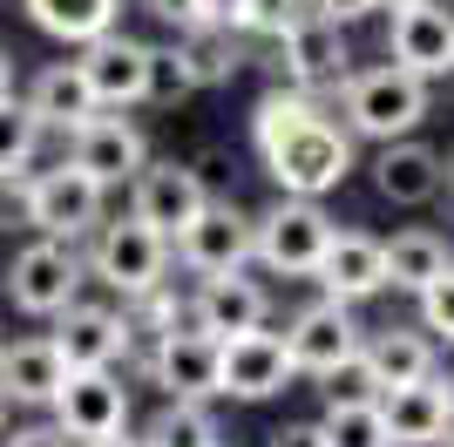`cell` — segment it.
I'll list each match as a JSON object with an SVG mask.
<instances>
[{
  "instance_id": "obj_21",
  "label": "cell",
  "mask_w": 454,
  "mask_h": 447,
  "mask_svg": "<svg viewBox=\"0 0 454 447\" xmlns=\"http://www.w3.org/2000/svg\"><path fill=\"white\" fill-rule=\"evenodd\" d=\"M61 380H68V366H61L55 339H0V400L7 407H48L61 393Z\"/></svg>"
},
{
  "instance_id": "obj_45",
  "label": "cell",
  "mask_w": 454,
  "mask_h": 447,
  "mask_svg": "<svg viewBox=\"0 0 454 447\" xmlns=\"http://www.w3.org/2000/svg\"><path fill=\"white\" fill-rule=\"evenodd\" d=\"M217 447H224V441H217Z\"/></svg>"
},
{
  "instance_id": "obj_43",
  "label": "cell",
  "mask_w": 454,
  "mask_h": 447,
  "mask_svg": "<svg viewBox=\"0 0 454 447\" xmlns=\"http://www.w3.org/2000/svg\"><path fill=\"white\" fill-rule=\"evenodd\" d=\"M0 434H7V400H0Z\"/></svg>"
},
{
  "instance_id": "obj_14",
  "label": "cell",
  "mask_w": 454,
  "mask_h": 447,
  "mask_svg": "<svg viewBox=\"0 0 454 447\" xmlns=\"http://www.w3.org/2000/svg\"><path fill=\"white\" fill-rule=\"evenodd\" d=\"M55 353H61V366L68 372H82V366H115V359L136 346V333H129V312H115V305H68V312H55Z\"/></svg>"
},
{
  "instance_id": "obj_28",
  "label": "cell",
  "mask_w": 454,
  "mask_h": 447,
  "mask_svg": "<svg viewBox=\"0 0 454 447\" xmlns=\"http://www.w3.org/2000/svg\"><path fill=\"white\" fill-rule=\"evenodd\" d=\"M143 441L150 447H217L224 434H217V420H210L204 400H163Z\"/></svg>"
},
{
  "instance_id": "obj_20",
  "label": "cell",
  "mask_w": 454,
  "mask_h": 447,
  "mask_svg": "<svg viewBox=\"0 0 454 447\" xmlns=\"http://www.w3.org/2000/svg\"><path fill=\"white\" fill-rule=\"evenodd\" d=\"M319 292L325 298H346V305H360V298L387 292V244L366 238V231H333V244H325L319 258Z\"/></svg>"
},
{
  "instance_id": "obj_13",
  "label": "cell",
  "mask_w": 454,
  "mask_h": 447,
  "mask_svg": "<svg viewBox=\"0 0 454 447\" xmlns=\"http://www.w3.org/2000/svg\"><path fill=\"white\" fill-rule=\"evenodd\" d=\"M150 380L163 387V400H210L217 393V339L204 325H170L150 346Z\"/></svg>"
},
{
  "instance_id": "obj_23",
  "label": "cell",
  "mask_w": 454,
  "mask_h": 447,
  "mask_svg": "<svg viewBox=\"0 0 454 447\" xmlns=\"http://www.w3.org/2000/svg\"><path fill=\"white\" fill-rule=\"evenodd\" d=\"M20 102L35 109L41 129H61V136L82 129V122L102 109V102H95V89H89V74H82L75 61H55V68H41V74H35V89L20 95Z\"/></svg>"
},
{
  "instance_id": "obj_17",
  "label": "cell",
  "mask_w": 454,
  "mask_h": 447,
  "mask_svg": "<svg viewBox=\"0 0 454 447\" xmlns=\"http://www.w3.org/2000/svg\"><path fill=\"white\" fill-rule=\"evenodd\" d=\"M285 353H292V372H312L319 380L325 366L360 353V325H353V305L346 298H319L305 305L292 325H285Z\"/></svg>"
},
{
  "instance_id": "obj_8",
  "label": "cell",
  "mask_w": 454,
  "mask_h": 447,
  "mask_svg": "<svg viewBox=\"0 0 454 447\" xmlns=\"http://www.w3.org/2000/svg\"><path fill=\"white\" fill-rule=\"evenodd\" d=\"M278 41V74L292 82V89H319V95H340V82L353 74V55H346V27L340 20H325L305 7Z\"/></svg>"
},
{
  "instance_id": "obj_38",
  "label": "cell",
  "mask_w": 454,
  "mask_h": 447,
  "mask_svg": "<svg viewBox=\"0 0 454 447\" xmlns=\"http://www.w3.org/2000/svg\"><path fill=\"white\" fill-rule=\"evenodd\" d=\"M0 447H68V434L61 427H14V434H0Z\"/></svg>"
},
{
  "instance_id": "obj_44",
  "label": "cell",
  "mask_w": 454,
  "mask_h": 447,
  "mask_svg": "<svg viewBox=\"0 0 454 447\" xmlns=\"http://www.w3.org/2000/svg\"><path fill=\"white\" fill-rule=\"evenodd\" d=\"M441 447H454V427H448V434H441Z\"/></svg>"
},
{
  "instance_id": "obj_36",
  "label": "cell",
  "mask_w": 454,
  "mask_h": 447,
  "mask_svg": "<svg viewBox=\"0 0 454 447\" xmlns=\"http://www.w3.org/2000/svg\"><path fill=\"white\" fill-rule=\"evenodd\" d=\"M271 447H333V441H325V427H319V420H292V427H278V434H271Z\"/></svg>"
},
{
  "instance_id": "obj_40",
  "label": "cell",
  "mask_w": 454,
  "mask_h": 447,
  "mask_svg": "<svg viewBox=\"0 0 454 447\" xmlns=\"http://www.w3.org/2000/svg\"><path fill=\"white\" fill-rule=\"evenodd\" d=\"M0 95H14V68H7V55H0Z\"/></svg>"
},
{
  "instance_id": "obj_16",
  "label": "cell",
  "mask_w": 454,
  "mask_h": 447,
  "mask_svg": "<svg viewBox=\"0 0 454 447\" xmlns=\"http://www.w3.org/2000/svg\"><path fill=\"white\" fill-rule=\"evenodd\" d=\"M380 413H387L394 447H441V434L454 427V380L420 372L407 387H387L380 393Z\"/></svg>"
},
{
  "instance_id": "obj_18",
  "label": "cell",
  "mask_w": 454,
  "mask_h": 447,
  "mask_svg": "<svg viewBox=\"0 0 454 447\" xmlns=\"http://www.w3.org/2000/svg\"><path fill=\"white\" fill-rule=\"evenodd\" d=\"M387 55H394L407 74H420V82L448 74L454 68V14H448V7H434V0L400 7L394 27H387Z\"/></svg>"
},
{
  "instance_id": "obj_25",
  "label": "cell",
  "mask_w": 454,
  "mask_h": 447,
  "mask_svg": "<svg viewBox=\"0 0 454 447\" xmlns=\"http://www.w3.org/2000/svg\"><path fill=\"white\" fill-rule=\"evenodd\" d=\"M360 353H366V366H373L380 393H387V387H407V380H420V372H434V346H427V333H407V325L360 339Z\"/></svg>"
},
{
  "instance_id": "obj_6",
  "label": "cell",
  "mask_w": 454,
  "mask_h": 447,
  "mask_svg": "<svg viewBox=\"0 0 454 447\" xmlns=\"http://www.w3.org/2000/svg\"><path fill=\"white\" fill-rule=\"evenodd\" d=\"M82 278H89V264L75 258V244L35 238V244H20L14 264H7V298L27 318H55L82 298Z\"/></svg>"
},
{
  "instance_id": "obj_2",
  "label": "cell",
  "mask_w": 454,
  "mask_h": 447,
  "mask_svg": "<svg viewBox=\"0 0 454 447\" xmlns=\"http://www.w3.org/2000/svg\"><path fill=\"white\" fill-rule=\"evenodd\" d=\"M340 109L346 129L366 136V143H394V136H414V122L427 115V82L407 74L400 61L387 68H360L340 82Z\"/></svg>"
},
{
  "instance_id": "obj_26",
  "label": "cell",
  "mask_w": 454,
  "mask_h": 447,
  "mask_svg": "<svg viewBox=\"0 0 454 447\" xmlns=\"http://www.w3.org/2000/svg\"><path fill=\"white\" fill-rule=\"evenodd\" d=\"M27 7V20H35L41 35H55V41H95V35H109L115 14H122V0H20Z\"/></svg>"
},
{
  "instance_id": "obj_9",
  "label": "cell",
  "mask_w": 454,
  "mask_h": 447,
  "mask_svg": "<svg viewBox=\"0 0 454 447\" xmlns=\"http://www.w3.org/2000/svg\"><path fill=\"white\" fill-rule=\"evenodd\" d=\"M170 258L184 264L190 278L245 271V264H251V217H245L238 204H217V197H210V204L170 238Z\"/></svg>"
},
{
  "instance_id": "obj_12",
  "label": "cell",
  "mask_w": 454,
  "mask_h": 447,
  "mask_svg": "<svg viewBox=\"0 0 454 447\" xmlns=\"http://www.w3.org/2000/svg\"><path fill=\"white\" fill-rule=\"evenodd\" d=\"M82 74H89V89L102 109H136V102H150V41H129V35H95L82 41Z\"/></svg>"
},
{
  "instance_id": "obj_19",
  "label": "cell",
  "mask_w": 454,
  "mask_h": 447,
  "mask_svg": "<svg viewBox=\"0 0 454 447\" xmlns=\"http://www.w3.org/2000/svg\"><path fill=\"white\" fill-rule=\"evenodd\" d=\"M271 318V292L245 271H217V278H197L190 292V325H204L210 339H231V333H251Z\"/></svg>"
},
{
  "instance_id": "obj_31",
  "label": "cell",
  "mask_w": 454,
  "mask_h": 447,
  "mask_svg": "<svg viewBox=\"0 0 454 447\" xmlns=\"http://www.w3.org/2000/svg\"><path fill=\"white\" fill-rule=\"evenodd\" d=\"M319 380H325V407H360V400H380V380H373V366H366V353L325 366Z\"/></svg>"
},
{
  "instance_id": "obj_32",
  "label": "cell",
  "mask_w": 454,
  "mask_h": 447,
  "mask_svg": "<svg viewBox=\"0 0 454 447\" xmlns=\"http://www.w3.org/2000/svg\"><path fill=\"white\" fill-rule=\"evenodd\" d=\"M299 14H305V0H238V7H231V27L271 41V35H285Z\"/></svg>"
},
{
  "instance_id": "obj_15",
  "label": "cell",
  "mask_w": 454,
  "mask_h": 447,
  "mask_svg": "<svg viewBox=\"0 0 454 447\" xmlns=\"http://www.w3.org/2000/svg\"><path fill=\"white\" fill-rule=\"evenodd\" d=\"M204 204H210V190L190 163H143L129 176V210L150 224V231H163V238H176Z\"/></svg>"
},
{
  "instance_id": "obj_30",
  "label": "cell",
  "mask_w": 454,
  "mask_h": 447,
  "mask_svg": "<svg viewBox=\"0 0 454 447\" xmlns=\"http://www.w3.org/2000/svg\"><path fill=\"white\" fill-rule=\"evenodd\" d=\"M319 427H325V441H333V447H394L380 400H360V407H325Z\"/></svg>"
},
{
  "instance_id": "obj_24",
  "label": "cell",
  "mask_w": 454,
  "mask_h": 447,
  "mask_svg": "<svg viewBox=\"0 0 454 447\" xmlns=\"http://www.w3.org/2000/svg\"><path fill=\"white\" fill-rule=\"evenodd\" d=\"M176 55L190 61L197 89H217V82H231V74L245 68V48H238L231 20H184L176 27Z\"/></svg>"
},
{
  "instance_id": "obj_41",
  "label": "cell",
  "mask_w": 454,
  "mask_h": 447,
  "mask_svg": "<svg viewBox=\"0 0 454 447\" xmlns=\"http://www.w3.org/2000/svg\"><path fill=\"white\" fill-rule=\"evenodd\" d=\"M387 7V14H400V7H414V0H373V14Z\"/></svg>"
},
{
  "instance_id": "obj_4",
  "label": "cell",
  "mask_w": 454,
  "mask_h": 447,
  "mask_svg": "<svg viewBox=\"0 0 454 447\" xmlns=\"http://www.w3.org/2000/svg\"><path fill=\"white\" fill-rule=\"evenodd\" d=\"M340 224L319 210V197H278L265 217H251V258L278 278H312Z\"/></svg>"
},
{
  "instance_id": "obj_35",
  "label": "cell",
  "mask_w": 454,
  "mask_h": 447,
  "mask_svg": "<svg viewBox=\"0 0 454 447\" xmlns=\"http://www.w3.org/2000/svg\"><path fill=\"white\" fill-rule=\"evenodd\" d=\"M312 14H325V20H340V27H353V20H366L373 14V0H305Z\"/></svg>"
},
{
  "instance_id": "obj_33",
  "label": "cell",
  "mask_w": 454,
  "mask_h": 447,
  "mask_svg": "<svg viewBox=\"0 0 454 447\" xmlns=\"http://www.w3.org/2000/svg\"><path fill=\"white\" fill-rule=\"evenodd\" d=\"M197 89V74H190V61L170 48H150V102H184V95Z\"/></svg>"
},
{
  "instance_id": "obj_42",
  "label": "cell",
  "mask_w": 454,
  "mask_h": 447,
  "mask_svg": "<svg viewBox=\"0 0 454 447\" xmlns=\"http://www.w3.org/2000/svg\"><path fill=\"white\" fill-rule=\"evenodd\" d=\"M441 176H448V190H454V156H448V169H441Z\"/></svg>"
},
{
  "instance_id": "obj_5",
  "label": "cell",
  "mask_w": 454,
  "mask_h": 447,
  "mask_svg": "<svg viewBox=\"0 0 454 447\" xmlns=\"http://www.w3.org/2000/svg\"><path fill=\"white\" fill-rule=\"evenodd\" d=\"M89 271L109 292H122V298H136V292H150V285H163L170 278V238L163 231H150V224L136 217H102L89 231Z\"/></svg>"
},
{
  "instance_id": "obj_3",
  "label": "cell",
  "mask_w": 454,
  "mask_h": 447,
  "mask_svg": "<svg viewBox=\"0 0 454 447\" xmlns=\"http://www.w3.org/2000/svg\"><path fill=\"white\" fill-rule=\"evenodd\" d=\"M14 190H20V224H35L41 238H61V244L89 238L95 224H102V197H109V190L95 184L82 163H68V156H61L55 169H27Z\"/></svg>"
},
{
  "instance_id": "obj_34",
  "label": "cell",
  "mask_w": 454,
  "mask_h": 447,
  "mask_svg": "<svg viewBox=\"0 0 454 447\" xmlns=\"http://www.w3.org/2000/svg\"><path fill=\"white\" fill-rule=\"evenodd\" d=\"M414 298H420V333H441L454 346V264L441 271V278H427Z\"/></svg>"
},
{
  "instance_id": "obj_27",
  "label": "cell",
  "mask_w": 454,
  "mask_h": 447,
  "mask_svg": "<svg viewBox=\"0 0 454 447\" xmlns=\"http://www.w3.org/2000/svg\"><path fill=\"white\" fill-rule=\"evenodd\" d=\"M448 244L434 238V231H400L394 244H387V285L394 292H420L427 278H441L448 271Z\"/></svg>"
},
{
  "instance_id": "obj_11",
  "label": "cell",
  "mask_w": 454,
  "mask_h": 447,
  "mask_svg": "<svg viewBox=\"0 0 454 447\" xmlns=\"http://www.w3.org/2000/svg\"><path fill=\"white\" fill-rule=\"evenodd\" d=\"M68 163H82L102 190H115V184H129L136 169L150 163V143H143V129H136L129 115L95 109L82 129H68Z\"/></svg>"
},
{
  "instance_id": "obj_10",
  "label": "cell",
  "mask_w": 454,
  "mask_h": 447,
  "mask_svg": "<svg viewBox=\"0 0 454 447\" xmlns=\"http://www.w3.org/2000/svg\"><path fill=\"white\" fill-rule=\"evenodd\" d=\"M299 380L292 372V353H285V339L265 333V325H251V333H231L217 339V393L231 400H271Z\"/></svg>"
},
{
  "instance_id": "obj_29",
  "label": "cell",
  "mask_w": 454,
  "mask_h": 447,
  "mask_svg": "<svg viewBox=\"0 0 454 447\" xmlns=\"http://www.w3.org/2000/svg\"><path fill=\"white\" fill-rule=\"evenodd\" d=\"M41 122H35V109L20 102V95H0V176L14 184V176H27L35 169V149H41Z\"/></svg>"
},
{
  "instance_id": "obj_37",
  "label": "cell",
  "mask_w": 454,
  "mask_h": 447,
  "mask_svg": "<svg viewBox=\"0 0 454 447\" xmlns=\"http://www.w3.org/2000/svg\"><path fill=\"white\" fill-rule=\"evenodd\" d=\"M156 20H170V27H184V20H204V0H143Z\"/></svg>"
},
{
  "instance_id": "obj_22",
  "label": "cell",
  "mask_w": 454,
  "mask_h": 447,
  "mask_svg": "<svg viewBox=\"0 0 454 447\" xmlns=\"http://www.w3.org/2000/svg\"><path fill=\"white\" fill-rule=\"evenodd\" d=\"M373 184H380L387 204H427L441 190V156L427 143H414V136H394L373 156Z\"/></svg>"
},
{
  "instance_id": "obj_7",
  "label": "cell",
  "mask_w": 454,
  "mask_h": 447,
  "mask_svg": "<svg viewBox=\"0 0 454 447\" xmlns=\"http://www.w3.org/2000/svg\"><path fill=\"white\" fill-rule=\"evenodd\" d=\"M48 413H55V427L68 434V441H102V434H122L129 427V387H122V372L115 366H82L61 380V393L48 400Z\"/></svg>"
},
{
  "instance_id": "obj_1",
  "label": "cell",
  "mask_w": 454,
  "mask_h": 447,
  "mask_svg": "<svg viewBox=\"0 0 454 447\" xmlns=\"http://www.w3.org/2000/svg\"><path fill=\"white\" fill-rule=\"evenodd\" d=\"M258 156H265L278 197H325V190H340L346 169H353V129H340L325 109H312V115H299L278 143H265Z\"/></svg>"
},
{
  "instance_id": "obj_39",
  "label": "cell",
  "mask_w": 454,
  "mask_h": 447,
  "mask_svg": "<svg viewBox=\"0 0 454 447\" xmlns=\"http://www.w3.org/2000/svg\"><path fill=\"white\" fill-rule=\"evenodd\" d=\"M89 447H150V441H143V434H129V427H122V434H102V441H89Z\"/></svg>"
}]
</instances>
